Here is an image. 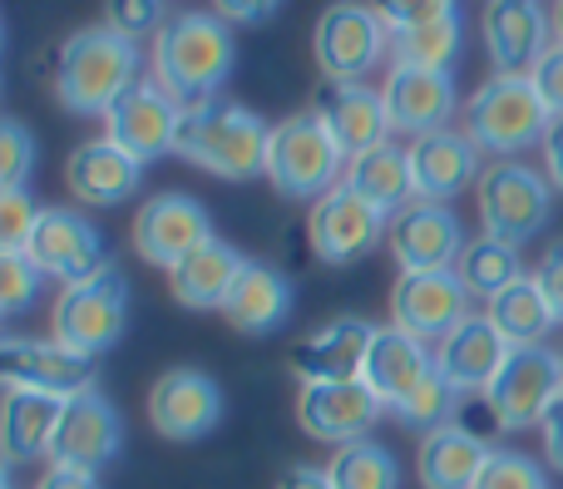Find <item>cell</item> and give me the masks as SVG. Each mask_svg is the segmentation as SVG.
<instances>
[{"label": "cell", "instance_id": "ba28073f", "mask_svg": "<svg viewBox=\"0 0 563 489\" xmlns=\"http://www.w3.org/2000/svg\"><path fill=\"white\" fill-rule=\"evenodd\" d=\"M124 312H129V287L119 277V267H104L89 282H69L59 292L55 312H49V332L55 342H65L69 352L99 356L124 336Z\"/></svg>", "mask_w": 563, "mask_h": 489}, {"label": "cell", "instance_id": "5b68a950", "mask_svg": "<svg viewBox=\"0 0 563 489\" xmlns=\"http://www.w3.org/2000/svg\"><path fill=\"white\" fill-rule=\"evenodd\" d=\"M475 203H479V227L489 237H499V243L519 247L549 227L554 184H549V174L519 164V158H495V164H485V174L475 184Z\"/></svg>", "mask_w": 563, "mask_h": 489}, {"label": "cell", "instance_id": "836d02e7", "mask_svg": "<svg viewBox=\"0 0 563 489\" xmlns=\"http://www.w3.org/2000/svg\"><path fill=\"white\" fill-rule=\"evenodd\" d=\"M455 277L465 282V292L475 297V302H495L509 282L525 277V267H519V247L499 243V237H489V233L470 237L465 253H460V263H455Z\"/></svg>", "mask_w": 563, "mask_h": 489}, {"label": "cell", "instance_id": "4dcf8cb0", "mask_svg": "<svg viewBox=\"0 0 563 489\" xmlns=\"http://www.w3.org/2000/svg\"><path fill=\"white\" fill-rule=\"evenodd\" d=\"M65 401L45 391H5V405H0V445H5V460H40L49 455V441H55V425Z\"/></svg>", "mask_w": 563, "mask_h": 489}, {"label": "cell", "instance_id": "7bdbcfd3", "mask_svg": "<svg viewBox=\"0 0 563 489\" xmlns=\"http://www.w3.org/2000/svg\"><path fill=\"white\" fill-rule=\"evenodd\" d=\"M104 25L119 30V35H129V40L158 35V30L168 25L164 0H104Z\"/></svg>", "mask_w": 563, "mask_h": 489}, {"label": "cell", "instance_id": "ab89813d", "mask_svg": "<svg viewBox=\"0 0 563 489\" xmlns=\"http://www.w3.org/2000/svg\"><path fill=\"white\" fill-rule=\"evenodd\" d=\"M40 223V203L25 188H0V253H25Z\"/></svg>", "mask_w": 563, "mask_h": 489}, {"label": "cell", "instance_id": "603a6c76", "mask_svg": "<svg viewBox=\"0 0 563 489\" xmlns=\"http://www.w3.org/2000/svg\"><path fill=\"white\" fill-rule=\"evenodd\" d=\"M317 119L327 124V134L336 138V148L346 158L366 154V148L386 144L396 134L386 114V95L361 85V79H327L317 95Z\"/></svg>", "mask_w": 563, "mask_h": 489}, {"label": "cell", "instance_id": "4fadbf2b", "mask_svg": "<svg viewBox=\"0 0 563 489\" xmlns=\"http://www.w3.org/2000/svg\"><path fill=\"white\" fill-rule=\"evenodd\" d=\"M475 312V297L465 292V282L455 277V267H440V273H400L396 292H390V322L400 332L420 336L426 346L445 342L465 316Z\"/></svg>", "mask_w": 563, "mask_h": 489}, {"label": "cell", "instance_id": "f35d334b", "mask_svg": "<svg viewBox=\"0 0 563 489\" xmlns=\"http://www.w3.org/2000/svg\"><path fill=\"white\" fill-rule=\"evenodd\" d=\"M475 489H549V485H544L539 460H529V455H519V451H489Z\"/></svg>", "mask_w": 563, "mask_h": 489}, {"label": "cell", "instance_id": "83f0119b", "mask_svg": "<svg viewBox=\"0 0 563 489\" xmlns=\"http://www.w3.org/2000/svg\"><path fill=\"white\" fill-rule=\"evenodd\" d=\"M243 267H247V257L238 253L233 243L208 237L198 253H188L184 263L168 273V287H174V297L184 307H194V312H223L233 282L243 277Z\"/></svg>", "mask_w": 563, "mask_h": 489}, {"label": "cell", "instance_id": "f1b7e54d", "mask_svg": "<svg viewBox=\"0 0 563 489\" xmlns=\"http://www.w3.org/2000/svg\"><path fill=\"white\" fill-rule=\"evenodd\" d=\"M489 451L495 445L485 435L465 431V425H440V431H426L416 455V470L426 489H475L479 470H485Z\"/></svg>", "mask_w": 563, "mask_h": 489}, {"label": "cell", "instance_id": "f546056e", "mask_svg": "<svg viewBox=\"0 0 563 489\" xmlns=\"http://www.w3.org/2000/svg\"><path fill=\"white\" fill-rule=\"evenodd\" d=\"M228 326H238L243 336H273L291 316V282L267 263H247L243 277L233 282L223 302Z\"/></svg>", "mask_w": 563, "mask_h": 489}, {"label": "cell", "instance_id": "44dd1931", "mask_svg": "<svg viewBox=\"0 0 563 489\" xmlns=\"http://www.w3.org/2000/svg\"><path fill=\"white\" fill-rule=\"evenodd\" d=\"M386 114L396 134H435V129L450 124V114L460 109V89L450 69H410V65H390L386 85Z\"/></svg>", "mask_w": 563, "mask_h": 489}, {"label": "cell", "instance_id": "ac0fdd59", "mask_svg": "<svg viewBox=\"0 0 563 489\" xmlns=\"http://www.w3.org/2000/svg\"><path fill=\"white\" fill-rule=\"evenodd\" d=\"M465 227L450 213V203H426L410 198L400 213H390V253H396L400 273H440L455 267L465 253Z\"/></svg>", "mask_w": 563, "mask_h": 489}, {"label": "cell", "instance_id": "2e32d148", "mask_svg": "<svg viewBox=\"0 0 563 489\" xmlns=\"http://www.w3.org/2000/svg\"><path fill=\"white\" fill-rule=\"evenodd\" d=\"M489 65L495 75H529L549 45H554V10L544 0H489L479 15Z\"/></svg>", "mask_w": 563, "mask_h": 489}, {"label": "cell", "instance_id": "52a82bcc", "mask_svg": "<svg viewBox=\"0 0 563 489\" xmlns=\"http://www.w3.org/2000/svg\"><path fill=\"white\" fill-rule=\"evenodd\" d=\"M559 396H563V352H554V346H515L505 371L485 391V405L499 431H539V421L549 415V405Z\"/></svg>", "mask_w": 563, "mask_h": 489}, {"label": "cell", "instance_id": "1f68e13d", "mask_svg": "<svg viewBox=\"0 0 563 489\" xmlns=\"http://www.w3.org/2000/svg\"><path fill=\"white\" fill-rule=\"evenodd\" d=\"M346 188H356L366 203H376L380 213H400V208L416 198V184H410V148L400 144H376L366 154L346 158Z\"/></svg>", "mask_w": 563, "mask_h": 489}, {"label": "cell", "instance_id": "9c48e42d", "mask_svg": "<svg viewBox=\"0 0 563 489\" xmlns=\"http://www.w3.org/2000/svg\"><path fill=\"white\" fill-rule=\"evenodd\" d=\"M390 49V30L376 15V5L361 0H336L321 10L317 35H311V55H317L321 75L327 79H361L386 59Z\"/></svg>", "mask_w": 563, "mask_h": 489}, {"label": "cell", "instance_id": "cb8c5ba5", "mask_svg": "<svg viewBox=\"0 0 563 489\" xmlns=\"http://www.w3.org/2000/svg\"><path fill=\"white\" fill-rule=\"evenodd\" d=\"M515 346L499 336V326L489 316L470 312L445 342H435V371L455 386L460 396H485L495 386V376L505 371Z\"/></svg>", "mask_w": 563, "mask_h": 489}, {"label": "cell", "instance_id": "ffe728a7", "mask_svg": "<svg viewBox=\"0 0 563 489\" xmlns=\"http://www.w3.org/2000/svg\"><path fill=\"white\" fill-rule=\"evenodd\" d=\"M124 451V421L99 391H79L65 401L49 441V465H75V470H104Z\"/></svg>", "mask_w": 563, "mask_h": 489}, {"label": "cell", "instance_id": "7402d4cb", "mask_svg": "<svg viewBox=\"0 0 563 489\" xmlns=\"http://www.w3.org/2000/svg\"><path fill=\"white\" fill-rule=\"evenodd\" d=\"M430 376H435V346H426L420 336L400 332L396 322L376 326L366 366H361V381L376 391V401L386 405V411H400Z\"/></svg>", "mask_w": 563, "mask_h": 489}, {"label": "cell", "instance_id": "681fc988", "mask_svg": "<svg viewBox=\"0 0 563 489\" xmlns=\"http://www.w3.org/2000/svg\"><path fill=\"white\" fill-rule=\"evenodd\" d=\"M544 174H549V184L563 193V114L549 119V134H544Z\"/></svg>", "mask_w": 563, "mask_h": 489}, {"label": "cell", "instance_id": "4316f807", "mask_svg": "<svg viewBox=\"0 0 563 489\" xmlns=\"http://www.w3.org/2000/svg\"><path fill=\"white\" fill-rule=\"evenodd\" d=\"M371 336L376 326L361 322V316H336L331 326H321L317 336L291 346V371L301 381H356L361 366H366Z\"/></svg>", "mask_w": 563, "mask_h": 489}, {"label": "cell", "instance_id": "30bf717a", "mask_svg": "<svg viewBox=\"0 0 563 489\" xmlns=\"http://www.w3.org/2000/svg\"><path fill=\"white\" fill-rule=\"evenodd\" d=\"M307 237H311V253L331 267H346L356 257H366L380 237H390V213H380L376 203L356 193V188L336 184L331 193H321L311 203L307 218Z\"/></svg>", "mask_w": 563, "mask_h": 489}, {"label": "cell", "instance_id": "e0dca14e", "mask_svg": "<svg viewBox=\"0 0 563 489\" xmlns=\"http://www.w3.org/2000/svg\"><path fill=\"white\" fill-rule=\"evenodd\" d=\"M386 405L376 401L366 381H301L297 391V421L311 441L321 445H351L366 441V431L380 421Z\"/></svg>", "mask_w": 563, "mask_h": 489}, {"label": "cell", "instance_id": "f907efd6", "mask_svg": "<svg viewBox=\"0 0 563 489\" xmlns=\"http://www.w3.org/2000/svg\"><path fill=\"white\" fill-rule=\"evenodd\" d=\"M277 489H331V480H327V470H317V465H291V470L277 480Z\"/></svg>", "mask_w": 563, "mask_h": 489}, {"label": "cell", "instance_id": "7dc6e473", "mask_svg": "<svg viewBox=\"0 0 563 489\" xmlns=\"http://www.w3.org/2000/svg\"><path fill=\"white\" fill-rule=\"evenodd\" d=\"M539 435H544V460L563 475V396H559L554 405H549L544 421H539Z\"/></svg>", "mask_w": 563, "mask_h": 489}, {"label": "cell", "instance_id": "9a60e30c", "mask_svg": "<svg viewBox=\"0 0 563 489\" xmlns=\"http://www.w3.org/2000/svg\"><path fill=\"white\" fill-rule=\"evenodd\" d=\"M208 237H213V218L188 193H158L134 213V253L148 267H164V273H174Z\"/></svg>", "mask_w": 563, "mask_h": 489}, {"label": "cell", "instance_id": "60d3db41", "mask_svg": "<svg viewBox=\"0 0 563 489\" xmlns=\"http://www.w3.org/2000/svg\"><path fill=\"white\" fill-rule=\"evenodd\" d=\"M376 15L386 20L390 35L400 30H416V25H435V20H450L460 15V0H371Z\"/></svg>", "mask_w": 563, "mask_h": 489}, {"label": "cell", "instance_id": "c3c4849f", "mask_svg": "<svg viewBox=\"0 0 563 489\" xmlns=\"http://www.w3.org/2000/svg\"><path fill=\"white\" fill-rule=\"evenodd\" d=\"M35 489H104L95 470H75V465H49Z\"/></svg>", "mask_w": 563, "mask_h": 489}, {"label": "cell", "instance_id": "e575fe53", "mask_svg": "<svg viewBox=\"0 0 563 489\" xmlns=\"http://www.w3.org/2000/svg\"><path fill=\"white\" fill-rule=\"evenodd\" d=\"M327 470L331 489H400V465L396 455L386 451L380 441H351V445H336L331 460L321 465Z\"/></svg>", "mask_w": 563, "mask_h": 489}, {"label": "cell", "instance_id": "ee69618b", "mask_svg": "<svg viewBox=\"0 0 563 489\" xmlns=\"http://www.w3.org/2000/svg\"><path fill=\"white\" fill-rule=\"evenodd\" d=\"M529 79H534L539 99L549 104V114H563V45L554 40V45L539 55V65L529 69Z\"/></svg>", "mask_w": 563, "mask_h": 489}, {"label": "cell", "instance_id": "d6986e66", "mask_svg": "<svg viewBox=\"0 0 563 489\" xmlns=\"http://www.w3.org/2000/svg\"><path fill=\"white\" fill-rule=\"evenodd\" d=\"M148 421L164 441H203L223 421V391L208 371L194 366H174L154 381L148 391Z\"/></svg>", "mask_w": 563, "mask_h": 489}, {"label": "cell", "instance_id": "5bb4252c", "mask_svg": "<svg viewBox=\"0 0 563 489\" xmlns=\"http://www.w3.org/2000/svg\"><path fill=\"white\" fill-rule=\"evenodd\" d=\"M25 257L40 267L45 277L59 282H89L109 267L104 257V237L89 218H79L75 208H40V223L25 243Z\"/></svg>", "mask_w": 563, "mask_h": 489}, {"label": "cell", "instance_id": "7c38bea8", "mask_svg": "<svg viewBox=\"0 0 563 489\" xmlns=\"http://www.w3.org/2000/svg\"><path fill=\"white\" fill-rule=\"evenodd\" d=\"M95 371L99 356L69 352L65 342H40V336H10L0 342V381L15 386V391H45V396H69L95 391Z\"/></svg>", "mask_w": 563, "mask_h": 489}, {"label": "cell", "instance_id": "8fae6325", "mask_svg": "<svg viewBox=\"0 0 563 489\" xmlns=\"http://www.w3.org/2000/svg\"><path fill=\"white\" fill-rule=\"evenodd\" d=\"M178 124H184V104H178V99L168 95L154 75H148V79H139L134 89H124V95L109 104L104 138H114L119 148H129L139 164H154V158L174 154Z\"/></svg>", "mask_w": 563, "mask_h": 489}, {"label": "cell", "instance_id": "d4e9b609", "mask_svg": "<svg viewBox=\"0 0 563 489\" xmlns=\"http://www.w3.org/2000/svg\"><path fill=\"white\" fill-rule=\"evenodd\" d=\"M479 144L470 134H455V129H435V134L410 138V184H416V198L426 203H450L460 198L470 184H479Z\"/></svg>", "mask_w": 563, "mask_h": 489}, {"label": "cell", "instance_id": "484cf974", "mask_svg": "<svg viewBox=\"0 0 563 489\" xmlns=\"http://www.w3.org/2000/svg\"><path fill=\"white\" fill-rule=\"evenodd\" d=\"M65 184L79 203L114 208V203H124L129 193H139V184H144V164H139L129 148H119L114 138H89V144H79L75 154H69Z\"/></svg>", "mask_w": 563, "mask_h": 489}, {"label": "cell", "instance_id": "7a4b0ae2", "mask_svg": "<svg viewBox=\"0 0 563 489\" xmlns=\"http://www.w3.org/2000/svg\"><path fill=\"white\" fill-rule=\"evenodd\" d=\"M139 40L109 25H85L55 55V99L69 114H109L124 89L139 85Z\"/></svg>", "mask_w": 563, "mask_h": 489}, {"label": "cell", "instance_id": "6da1fadb", "mask_svg": "<svg viewBox=\"0 0 563 489\" xmlns=\"http://www.w3.org/2000/svg\"><path fill=\"white\" fill-rule=\"evenodd\" d=\"M238 65L233 25L218 10H184L154 35V79L184 109L218 99Z\"/></svg>", "mask_w": 563, "mask_h": 489}, {"label": "cell", "instance_id": "f6af8a7d", "mask_svg": "<svg viewBox=\"0 0 563 489\" xmlns=\"http://www.w3.org/2000/svg\"><path fill=\"white\" fill-rule=\"evenodd\" d=\"M534 282H539V292H544V302H549V312H554V322L563 326V247L544 253V263H539Z\"/></svg>", "mask_w": 563, "mask_h": 489}, {"label": "cell", "instance_id": "816d5d0a", "mask_svg": "<svg viewBox=\"0 0 563 489\" xmlns=\"http://www.w3.org/2000/svg\"><path fill=\"white\" fill-rule=\"evenodd\" d=\"M554 40L563 45V0H554Z\"/></svg>", "mask_w": 563, "mask_h": 489}, {"label": "cell", "instance_id": "b9f144b4", "mask_svg": "<svg viewBox=\"0 0 563 489\" xmlns=\"http://www.w3.org/2000/svg\"><path fill=\"white\" fill-rule=\"evenodd\" d=\"M30 168H35V138L20 119L0 124V188H25Z\"/></svg>", "mask_w": 563, "mask_h": 489}, {"label": "cell", "instance_id": "d6a6232c", "mask_svg": "<svg viewBox=\"0 0 563 489\" xmlns=\"http://www.w3.org/2000/svg\"><path fill=\"white\" fill-rule=\"evenodd\" d=\"M485 316L499 326L509 346H544V336L554 332V312H549L544 292H539L534 273H525L519 282H509L495 302H485Z\"/></svg>", "mask_w": 563, "mask_h": 489}, {"label": "cell", "instance_id": "d590c367", "mask_svg": "<svg viewBox=\"0 0 563 489\" xmlns=\"http://www.w3.org/2000/svg\"><path fill=\"white\" fill-rule=\"evenodd\" d=\"M460 49H465V25H460V15H450V20H435V25H416L390 35V65L455 69Z\"/></svg>", "mask_w": 563, "mask_h": 489}, {"label": "cell", "instance_id": "277c9868", "mask_svg": "<svg viewBox=\"0 0 563 489\" xmlns=\"http://www.w3.org/2000/svg\"><path fill=\"white\" fill-rule=\"evenodd\" d=\"M549 104L539 99L529 75H489L465 104V134L475 138L485 154L519 158L525 148L544 144L549 134Z\"/></svg>", "mask_w": 563, "mask_h": 489}, {"label": "cell", "instance_id": "74e56055", "mask_svg": "<svg viewBox=\"0 0 563 489\" xmlns=\"http://www.w3.org/2000/svg\"><path fill=\"white\" fill-rule=\"evenodd\" d=\"M40 277L45 273L25 253H0V312L5 316L30 312V302L40 297Z\"/></svg>", "mask_w": 563, "mask_h": 489}, {"label": "cell", "instance_id": "3957f363", "mask_svg": "<svg viewBox=\"0 0 563 489\" xmlns=\"http://www.w3.org/2000/svg\"><path fill=\"white\" fill-rule=\"evenodd\" d=\"M267 144H273V129L253 109L228 104V99H208V104L184 109L174 154L213 178L243 184V178L267 174Z\"/></svg>", "mask_w": 563, "mask_h": 489}, {"label": "cell", "instance_id": "bcb514c9", "mask_svg": "<svg viewBox=\"0 0 563 489\" xmlns=\"http://www.w3.org/2000/svg\"><path fill=\"white\" fill-rule=\"evenodd\" d=\"M282 0H213V10L228 20V25H263V20L277 15Z\"/></svg>", "mask_w": 563, "mask_h": 489}, {"label": "cell", "instance_id": "8992f818", "mask_svg": "<svg viewBox=\"0 0 563 489\" xmlns=\"http://www.w3.org/2000/svg\"><path fill=\"white\" fill-rule=\"evenodd\" d=\"M267 178H273L277 193L311 198V203L346 178V154H341L336 138L327 134L317 109L282 119L273 129V144H267Z\"/></svg>", "mask_w": 563, "mask_h": 489}, {"label": "cell", "instance_id": "8d00e7d4", "mask_svg": "<svg viewBox=\"0 0 563 489\" xmlns=\"http://www.w3.org/2000/svg\"><path fill=\"white\" fill-rule=\"evenodd\" d=\"M460 401H465V396H460L455 386H450L445 376L435 371L416 396H410L406 405H400L396 415H400L406 425H416V431H440V425H455L450 415H455V405H460Z\"/></svg>", "mask_w": 563, "mask_h": 489}]
</instances>
